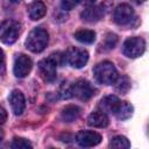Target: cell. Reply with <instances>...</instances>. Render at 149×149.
<instances>
[{
  "instance_id": "6da1fadb",
  "label": "cell",
  "mask_w": 149,
  "mask_h": 149,
  "mask_svg": "<svg viewBox=\"0 0 149 149\" xmlns=\"http://www.w3.org/2000/svg\"><path fill=\"white\" fill-rule=\"evenodd\" d=\"M94 78L98 83L104 84V85H112L118 78V70L111 62H101L95 65L94 70Z\"/></svg>"
},
{
  "instance_id": "7a4b0ae2",
  "label": "cell",
  "mask_w": 149,
  "mask_h": 149,
  "mask_svg": "<svg viewBox=\"0 0 149 149\" xmlns=\"http://www.w3.org/2000/svg\"><path fill=\"white\" fill-rule=\"evenodd\" d=\"M49 42V34L43 28H34L26 40V47L33 52H41Z\"/></svg>"
},
{
  "instance_id": "3957f363",
  "label": "cell",
  "mask_w": 149,
  "mask_h": 149,
  "mask_svg": "<svg viewBox=\"0 0 149 149\" xmlns=\"http://www.w3.org/2000/svg\"><path fill=\"white\" fill-rule=\"evenodd\" d=\"M20 34V23L15 20H5L0 23V41L6 44L14 43Z\"/></svg>"
},
{
  "instance_id": "277c9868",
  "label": "cell",
  "mask_w": 149,
  "mask_h": 149,
  "mask_svg": "<svg viewBox=\"0 0 149 149\" xmlns=\"http://www.w3.org/2000/svg\"><path fill=\"white\" fill-rule=\"evenodd\" d=\"M146 50V42L142 37H129L125 41L122 45L123 54L129 58H136L140 57Z\"/></svg>"
},
{
  "instance_id": "5b68a950",
  "label": "cell",
  "mask_w": 149,
  "mask_h": 149,
  "mask_svg": "<svg viewBox=\"0 0 149 149\" xmlns=\"http://www.w3.org/2000/svg\"><path fill=\"white\" fill-rule=\"evenodd\" d=\"M64 57H65V62H68L71 66L76 69H80L85 66V64L87 63L88 52L81 48L71 47L66 50V52L64 54Z\"/></svg>"
},
{
  "instance_id": "8992f818",
  "label": "cell",
  "mask_w": 149,
  "mask_h": 149,
  "mask_svg": "<svg viewBox=\"0 0 149 149\" xmlns=\"http://www.w3.org/2000/svg\"><path fill=\"white\" fill-rule=\"evenodd\" d=\"M95 94V88L91 83L84 79H79L71 84V95L80 100H88Z\"/></svg>"
},
{
  "instance_id": "52a82bcc",
  "label": "cell",
  "mask_w": 149,
  "mask_h": 149,
  "mask_svg": "<svg viewBox=\"0 0 149 149\" xmlns=\"http://www.w3.org/2000/svg\"><path fill=\"white\" fill-rule=\"evenodd\" d=\"M76 141L80 147L90 148L101 142V135L93 130H80L76 135Z\"/></svg>"
},
{
  "instance_id": "ba28073f",
  "label": "cell",
  "mask_w": 149,
  "mask_h": 149,
  "mask_svg": "<svg viewBox=\"0 0 149 149\" xmlns=\"http://www.w3.org/2000/svg\"><path fill=\"white\" fill-rule=\"evenodd\" d=\"M56 68H57V64L50 56L48 58L40 61L38 71H40L41 77L43 78V80H45L48 83L54 81L56 79Z\"/></svg>"
},
{
  "instance_id": "9c48e42d",
  "label": "cell",
  "mask_w": 149,
  "mask_h": 149,
  "mask_svg": "<svg viewBox=\"0 0 149 149\" xmlns=\"http://www.w3.org/2000/svg\"><path fill=\"white\" fill-rule=\"evenodd\" d=\"M31 68H33L31 59L28 56H26V55H19L15 58L13 71H14L15 77H17V78H24V77H27L29 74Z\"/></svg>"
},
{
  "instance_id": "30bf717a",
  "label": "cell",
  "mask_w": 149,
  "mask_h": 149,
  "mask_svg": "<svg viewBox=\"0 0 149 149\" xmlns=\"http://www.w3.org/2000/svg\"><path fill=\"white\" fill-rule=\"evenodd\" d=\"M133 16H134V9L127 3H121L116 6V8L114 9V14H113V19L118 24L129 23Z\"/></svg>"
},
{
  "instance_id": "8fae6325",
  "label": "cell",
  "mask_w": 149,
  "mask_h": 149,
  "mask_svg": "<svg viewBox=\"0 0 149 149\" xmlns=\"http://www.w3.org/2000/svg\"><path fill=\"white\" fill-rule=\"evenodd\" d=\"M9 102H10V107L12 111L15 115H21L26 108V100H24V95L21 91L19 90H14L10 92L9 94Z\"/></svg>"
},
{
  "instance_id": "7c38bea8",
  "label": "cell",
  "mask_w": 149,
  "mask_h": 149,
  "mask_svg": "<svg viewBox=\"0 0 149 149\" xmlns=\"http://www.w3.org/2000/svg\"><path fill=\"white\" fill-rule=\"evenodd\" d=\"M102 16H104V8L101 6L90 5L81 12V19L90 23L99 21L100 19H102Z\"/></svg>"
},
{
  "instance_id": "4fadbf2b",
  "label": "cell",
  "mask_w": 149,
  "mask_h": 149,
  "mask_svg": "<svg viewBox=\"0 0 149 149\" xmlns=\"http://www.w3.org/2000/svg\"><path fill=\"white\" fill-rule=\"evenodd\" d=\"M119 104H120V99L118 97H115V95H106L99 101L98 107L105 114H114L115 111L118 109Z\"/></svg>"
},
{
  "instance_id": "5bb4252c",
  "label": "cell",
  "mask_w": 149,
  "mask_h": 149,
  "mask_svg": "<svg viewBox=\"0 0 149 149\" xmlns=\"http://www.w3.org/2000/svg\"><path fill=\"white\" fill-rule=\"evenodd\" d=\"M87 123L91 127H95V128H104L108 125V116L107 114H105L101 111L98 112H93L88 115L87 118Z\"/></svg>"
},
{
  "instance_id": "9a60e30c",
  "label": "cell",
  "mask_w": 149,
  "mask_h": 149,
  "mask_svg": "<svg viewBox=\"0 0 149 149\" xmlns=\"http://www.w3.org/2000/svg\"><path fill=\"white\" fill-rule=\"evenodd\" d=\"M47 13V7L41 0H36L31 2L28 7V14L31 20H40Z\"/></svg>"
},
{
  "instance_id": "2e32d148",
  "label": "cell",
  "mask_w": 149,
  "mask_h": 149,
  "mask_svg": "<svg viewBox=\"0 0 149 149\" xmlns=\"http://www.w3.org/2000/svg\"><path fill=\"white\" fill-rule=\"evenodd\" d=\"M80 115V108L76 105H69L65 108H63L61 116L62 120L65 122H73L76 121Z\"/></svg>"
},
{
  "instance_id": "e0dca14e",
  "label": "cell",
  "mask_w": 149,
  "mask_h": 149,
  "mask_svg": "<svg viewBox=\"0 0 149 149\" xmlns=\"http://www.w3.org/2000/svg\"><path fill=\"white\" fill-rule=\"evenodd\" d=\"M74 38L80 43L91 44L95 40V33L90 29H79L74 33Z\"/></svg>"
},
{
  "instance_id": "ac0fdd59",
  "label": "cell",
  "mask_w": 149,
  "mask_h": 149,
  "mask_svg": "<svg viewBox=\"0 0 149 149\" xmlns=\"http://www.w3.org/2000/svg\"><path fill=\"white\" fill-rule=\"evenodd\" d=\"M132 114H133V106L127 101H120L118 109L114 113V115L119 120H127L128 118L132 116Z\"/></svg>"
},
{
  "instance_id": "d6986e66",
  "label": "cell",
  "mask_w": 149,
  "mask_h": 149,
  "mask_svg": "<svg viewBox=\"0 0 149 149\" xmlns=\"http://www.w3.org/2000/svg\"><path fill=\"white\" fill-rule=\"evenodd\" d=\"M109 147L115 148V149H127V148L130 147V143H129V141L127 140V137L121 136V135H118V136H114V137L111 140Z\"/></svg>"
},
{
  "instance_id": "ffe728a7",
  "label": "cell",
  "mask_w": 149,
  "mask_h": 149,
  "mask_svg": "<svg viewBox=\"0 0 149 149\" xmlns=\"http://www.w3.org/2000/svg\"><path fill=\"white\" fill-rule=\"evenodd\" d=\"M114 83H115L116 91H119L121 93H126L130 87V81H129L127 76H121V77L118 76V78H116V80Z\"/></svg>"
},
{
  "instance_id": "44dd1931",
  "label": "cell",
  "mask_w": 149,
  "mask_h": 149,
  "mask_svg": "<svg viewBox=\"0 0 149 149\" xmlns=\"http://www.w3.org/2000/svg\"><path fill=\"white\" fill-rule=\"evenodd\" d=\"M10 147L13 149H28V148H31L33 144L23 137H14L10 143Z\"/></svg>"
},
{
  "instance_id": "7402d4cb",
  "label": "cell",
  "mask_w": 149,
  "mask_h": 149,
  "mask_svg": "<svg viewBox=\"0 0 149 149\" xmlns=\"http://www.w3.org/2000/svg\"><path fill=\"white\" fill-rule=\"evenodd\" d=\"M116 42H118V37H116L115 34H107L106 37H105V41L102 43V47L105 49L109 50V49H113L114 48V45L116 44Z\"/></svg>"
},
{
  "instance_id": "603a6c76",
  "label": "cell",
  "mask_w": 149,
  "mask_h": 149,
  "mask_svg": "<svg viewBox=\"0 0 149 149\" xmlns=\"http://www.w3.org/2000/svg\"><path fill=\"white\" fill-rule=\"evenodd\" d=\"M79 0H61V7L64 10H70L78 5Z\"/></svg>"
},
{
  "instance_id": "cb8c5ba5",
  "label": "cell",
  "mask_w": 149,
  "mask_h": 149,
  "mask_svg": "<svg viewBox=\"0 0 149 149\" xmlns=\"http://www.w3.org/2000/svg\"><path fill=\"white\" fill-rule=\"evenodd\" d=\"M6 120H7V112L0 106V126L3 125L6 122Z\"/></svg>"
},
{
  "instance_id": "d4e9b609",
  "label": "cell",
  "mask_w": 149,
  "mask_h": 149,
  "mask_svg": "<svg viewBox=\"0 0 149 149\" xmlns=\"http://www.w3.org/2000/svg\"><path fill=\"white\" fill-rule=\"evenodd\" d=\"M5 71V54L0 48V72Z\"/></svg>"
},
{
  "instance_id": "484cf974",
  "label": "cell",
  "mask_w": 149,
  "mask_h": 149,
  "mask_svg": "<svg viewBox=\"0 0 149 149\" xmlns=\"http://www.w3.org/2000/svg\"><path fill=\"white\" fill-rule=\"evenodd\" d=\"M85 5H87V6H90V5H93L94 2H95V0H81Z\"/></svg>"
},
{
  "instance_id": "4316f807",
  "label": "cell",
  "mask_w": 149,
  "mask_h": 149,
  "mask_svg": "<svg viewBox=\"0 0 149 149\" xmlns=\"http://www.w3.org/2000/svg\"><path fill=\"white\" fill-rule=\"evenodd\" d=\"M20 1H22V0H6V2H8V3H10V5H14V3H19Z\"/></svg>"
},
{
  "instance_id": "83f0119b",
  "label": "cell",
  "mask_w": 149,
  "mask_h": 149,
  "mask_svg": "<svg viewBox=\"0 0 149 149\" xmlns=\"http://www.w3.org/2000/svg\"><path fill=\"white\" fill-rule=\"evenodd\" d=\"M134 1H135L136 3H142V2H144L146 0H134Z\"/></svg>"
}]
</instances>
